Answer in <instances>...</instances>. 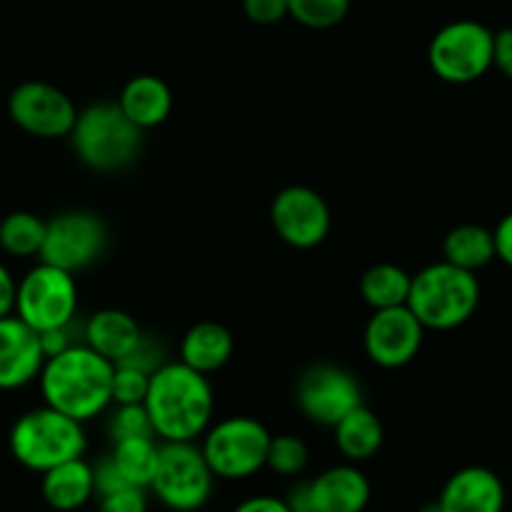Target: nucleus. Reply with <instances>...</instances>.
Segmentation results:
<instances>
[{
  "mask_svg": "<svg viewBox=\"0 0 512 512\" xmlns=\"http://www.w3.org/2000/svg\"><path fill=\"white\" fill-rule=\"evenodd\" d=\"M492 68L512 81V28H502L495 33V48H492Z\"/></svg>",
  "mask_w": 512,
  "mask_h": 512,
  "instance_id": "obj_33",
  "label": "nucleus"
},
{
  "mask_svg": "<svg viewBox=\"0 0 512 512\" xmlns=\"http://www.w3.org/2000/svg\"><path fill=\"white\" fill-rule=\"evenodd\" d=\"M244 13L256 26H274L289 16V0H244Z\"/></svg>",
  "mask_w": 512,
  "mask_h": 512,
  "instance_id": "obj_32",
  "label": "nucleus"
},
{
  "mask_svg": "<svg viewBox=\"0 0 512 512\" xmlns=\"http://www.w3.org/2000/svg\"><path fill=\"white\" fill-rule=\"evenodd\" d=\"M73 327V324H71ZM71 327H61V329H51V332H43L41 334V347L43 354L48 357H56V354L66 352L68 347H73V339H71Z\"/></svg>",
  "mask_w": 512,
  "mask_h": 512,
  "instance_id": "obj_37",
  "label": "nucleus"
},
{
  "mask_svg": "<svg viewBox=\"0 0 512 512\" xmlns=\"http://www.w3.org/2000/svg\"><path fill=\"white\" fill-rule=\"evenodd\" d=\"M334 430V445L347 462H367L379 452L384 442V427L367 405H357L342 417Z\"/></svg>",
  "mask_w": 512,
  "mask_h": 512,
  "instance_id": "obj_22",
  "label": "nucleus"
},
{
  "mask_svg": "<svg viewBox=\"0 0 512 512\" xmlns=\"http://www.w3.org/2000/svg\"><path fill=\"white\" fill-rule=\"evenodd\" d=\"M495 33L480 21H452L432 36L427 63L440 81L452 86L475 83L492 68Z\"/></svg>",
  "mask_w": 512,
  "mask_h": 512,
  "instance_id": "obj_8",
  "label": "nucleus"
},
{
  "mask_svg": "<svg viewBox=\"0 0 512 512\" xmlns=\"http://www.w3.org/2000/svg\"><path fill=\"white\" fill-rule=\"evenodd\" d=\"M78 161L91 171L113 174L134 164L144 146V131L123 116L116 101H98L78 111L71 131Z\"/></svg>",
  "mask_w": 512,
  "mask_h": 512,
  "instance_id": "obj_3",
  "label": "nucleus"
},
{
  "mask_svg": "<svg viewBox=\"0 0 512 512\" xmlns=\"http://www.w3.org/2000/svg\"><path fill=\"white\" fill-rule=\"evenodd\" d=\"M108 432L113 442L131 440V437H156L144 405H116V412L108 422Z\"/></svg>",
  "mask_w": 512,
  "mask_h": 512,
  "instance_id": "obj_30",
  "label": "nucleus"
},
{
  "mask_svg": "<svg viewBox=\"0 0 512 512\" xmlns=\"http://www.w3.org/2000/svg\"><path fill=\"white\" fill-rule=\"evenodd\" d=\"M272 435L256 417L234 415L211 422L201 437V452L219 480H246L267 467Z\"/></svg>",
  "mask_w": 512,
  "mask_h": 512,
  "instance_id": "obj_6",
  "label": "nucleus"
},
{
  "mask_svg": "<svg viewBox=\"0 0 512 512\" xmlns=\"http://www.w3.org/2000/svg\"><path fill=\"white\" fill-rule=\"evenodd\" d=\"M144 337V329L131 314L113 307L98 309L83 327V342L113 364H121L123 359L131 357Z\"/></svg>",
  "mask_w": 512,
  "mask_h": 512,
  "instance_id": "obj_18",
  "label": "nucleus"
},
{
  "mask_svg": "<svg viewBox=\"0 0 512 512\" xmlns=\"http://www.w3.org/2000/svg\"><path fill=\"white\" fill-rule=\"evenodd\" d=\"M43 500L58 512L81 510L93 495H96V477H93V465L83 457L68 460L53 470L43 472L41 482Z\"/></svg>",
  "mask_w": 512,
  "mask_h": 512,
  "instance_id": "obj_20",
  "label": "nucleus"
},
{
  "mask_svg": "<svg viewBox=\"0 0 512 512\" xmlns=\"http://www.w3.org/2000/svg\"><path fill=\"white\" fill-rule=\"evenodd\" d=\"M46 354L41 334L16 314L0 319V390H21L41 377Z\"/></svg>",
  "mask_w": 512,
  "mask_h": 512,
  "instance_id": "obj_15",
  "label": "nucleus"
},
{
  "mask_svg": "<svg viewBox=\"0 0 512 512\" xmlns=\"http://www.w3.org/2000/svg\"><path fill=\"white\" fill-rule=\"evenodd\" d=\"M8 445H11V455L23 467L43 475L63 462L83 457L88 440L83 422L43 405L23 412L13 422Z\"/></svg>",
  "mask_w": 512,
  "mask_h": 512,
  "instance_id": "obj_5",
  "label": "nucleus"
},
{
  "mask_svg": "<svg viewBox=\"0 0 512 512\" xmlns=\"http://www.w3.org/2000/svg\"><path fill=\"white\" fill-rule=\"evenodd\" d=\"M362 405V384L339 364H312L297 382V407L309 422L334 427Z\"/></svg>",
  "mask_w": 512,
  "mask_h": 512,
  "instance_id": "obj_12",
  "label": "nucleus"
},
{
  "mask_svg": "<svg viewBox=\"0 0 512 512\" xmlns=\"http://www.w3.org/2000/svg\"><path fill=\"white\" fill-rule=\"evenodd\" d=\"M108 244V229L93 211H63L46 224V241L41 262L53 264L63 272H83L103 256Z\"/></svg>",
  "mask_w": 512,
  "mask_h": 512,
  "instance_id": "obj_10",
  "label": "nucleus"
},
{
  "mask_svg": "<svg viewBox=\"0 0 512 512\" xmlns=\"http://www.w3.org/2000/svg\"><path fill=\"white\" fill-rule=\"evenodd\" d=\"M8 113L21 131L36 139H68L76 126L73 98L46 81H26L8 96Z\"/></svg>",
  "mask_w": 512,
  "mask_h": 512,
  "instance_id": "obj_11",
  "label": "nucleus"
},
{
  "mask_svg": "<svg viewBox=\"0 0 512 512\" xmlns=\"http://www.w3.org/2000/svg\"><path fill=\"white\" fill-rule=\"evenodd\" d=\"M312 512H364L372 497L367 475L354 462L334 465L307 482Z\"/></svg>",
  "mask_w": 512,
  "mask_h": 512,
  "instance_id": "obj_17",
  "label": "nucleus"
},
{
  "mask_svg": "<svg viewBox=\"0 0 512 512\" xmlns=\"http://www.w3.org/2000/svg\"><path fill=\"white\" fill-rule=\"evenodd\" d=\"M425 332L410 307L379 309L364 327V352L377 367L400 369L420 354Z\"/></svg>",
  "mask_w": 512,
  "mask_h": 512,
  "instance_id": "obj_14",
  "label": "nucleus"
},
{
  "mask_svg": "<svg viewBox=\"0 0 512 512\" xmlns=\"http://www.w3.org/2000/svg\"><path fill=\"white\" fill-rule=\"evenodd\" d=\"M113 372L116 364L76 342L43 364L38 377L43 405L86 425L113 405Z\"/></svg>",
  "mask_w": 512,
  "mask_h": 512,
  "instance_id": "obj_2",
  "label": "nucleus"
},
{
  "mask_svg": "<svg viewBox=\"0 0 512 512\" xmlns=\"http://www.w3.org/2000/svg\"><path fill=\"white\" fill-rule=\"evenodd\" d=\"M492 234H495L497 259L512 269V211L497 221V226L492 229Z\"/></svg>",
  "mask_w": 512,
  "mask_h": 512,
  "instance_id": "obj_35",
  "label": "nucleus"
},
{
  "mask_svg": "<svg viewBox=\"0 0 512 512\" xmlns=\"http://www.w3.org/2000/svg\"><path fill=\"white\" fill-rule=\"evenodd\" d=\"M442 254H445V262L452 264V267L477 274L492 259H497L495 234L487 226L460 224L447 231L445 241H442Z\"/></svg>",
  "mask_w": 512,
  "mask_h": 512,
  "instance_id": "obj_23",
  "label": "nucleus"
},
{
  "mask_svg": "<svg viewBox=\"0 0 512 512\" xmlns=\"http://www.w3.org/2000/svg\"><path fill=\"white\" fill-rule=\"evenodd\" d=\"M78 312L76 274L63 272L53 264H36L18 282L16 317L38 334L71 327Z\"/></svg>",
  "mask_w": 512,
  "mask_h": 512,
  "instance_id": "obj_9",
  "label": "nucleus"
},
{
  "mask_svg": "<svg viewBox=\"0 0 512 512\" xmlns=\"http://www.w3.org/2000/svg\"><path fill=\"white\" fill-rule=\"evenodd\" d=\"M437 502L442 512H502L505 485L490 467L470 465L450 475Z\"/></svg>",
  "mask_w": 512,
  "mask_h": 512,
  "instance_id": "obj_16",
  "label": "nucleus"
},
{
  "mask_svg": "<svg viewBox=\"0 0 512 512\" xmlns=\"http://www.w3.org/2000/svg\"><path fill=\"white\" fill-rule=\"evenodd\" d=\"M231 512H292L287 500L274 495H254L241 500Z\"/></svg>",
  "mask_w": 512,
  "mask_h": 512,
  "instance_id": "obj_34",
  "label": "nucleus"
},
{
  "mask_svg": "<svg viewBox=\"0 0 512 512\" xmlns=\"http://www.w3.org/2000/svg\"><path fill=\"white\" fill-rule=\"evenodd\" d=\"M46 224L41 216L31 211H13L0 221V249L16 259L41 256L46 241Z\"/></svg>",
  "mask_w": 512,
  "mask_h": 512,
  "instance_id": "obj_26",
  "label": "nucleus"
},
{
  "mask_svg": "<svg viewBox=\"0 0 512 512\" xmlns=\"http://www.w3.org/2000/svg\"><path fill=\"white\" fill-rule=\"evenodd\" d=\"M234 357V337L219 322H199L184 334L179 347V362L201 374L219 372Z\"/></svg>",
  "mask_w": 512,
  "mask_h": 512,
  "instance_id": "obj_21",
  "label": "nucleus"
},
{
  "mask_svg": "<svg viewBox=\"0 0 512 512\" xmlns=\"http://www.w3.org/2000/svg\"><path fill=\"white\" fill-rule=\"evenodd\" d=\"M216 475L196 442H161L159 467L149 490L174 512H196L211 500Z\"/></svg>",
  "mask_w": 512,
  "mask_h": 512,
  "instance_id": "obj_7",
  "label": "nucleus"
},
{
  "mask_svg": "<svg viewBox=\"0 0 512 512\" xmlns=\"http://www.w3.org/2000/svg\"><path fill=\"white\" fill-rule=\"evenodd\" d=\"M16 292V277H13L11 269H8L6 264L0 262V319L11 317V314L16 312Z\"/></svg>",
  "mask_w": 512,
  "mask_h": 512,
  "instance_id": "obj_36",
  "label": "nucleus"
},
{
  "mask_svg": "<svg viewBox=\"0 0 512 512\" xmlns=\"http://www.w3.org/2000/svg\"><path fill=\"white\" fill-rule=\"evenodd\" d=\"M480 304L477 274L452 267L445 259L420 269L412 277L407 307L432 332H450L462 327Z\"/></svg>",
  "mask_w": 512,
  "mask_h": 512,
  "instance_id": "obj_4",
  "label": "nucleus"
},
{
  "mask_svg": "<svg viewBox=\"0 0 512 512\" xmlns=\"http://www.w3.org/2000/svg\"><path fill=\"white\" fill-rule=\"evenodd\" d=\"M144 407L161 442H196L214 422L216 395L206 374L164 362L151 374Z\"/></svg>",
  "mask_w": 512,
  "mask_h": 512,
  "instance_id": "obj_1",
  "label": "nucleus"
},
{
  "mask_svg": "<svg viewBox=\"0 0 512 512\" xmlns=\"http://www.w3.org/2000/svg\"><path fill=\"white\" fill-rule=\"evenodd\" d=\"M309 447L297 435H277L272 437L267 455V467L282 477H297L307 470Z\"/></svg>",
  "mask_w": 512,
  "mask_h": 512,
  "instance_id": "obj_28",
  "label": "nucleus"
},
{
  "mask_svg": "<svg viewBox=\"0 0 512 512\" xmlns=\"http://www.w3.org/2000/svg\"><path fill=\"white\" fill-rule=\"evenodd\" d=\"M118 108L123 111V116L134 123L141 131H149V128L161 126L166 118L174 111V93H171L169 83L159 76H134L131 81H126V86L121 88L116 98Z\"/></svg>",
  "mask_w": 512,
  "mask_h": 512,
  "instance_id": "obj_19",
  "label": "nucleus"
},
{
  "mask_svg": "<svg viewBox=\"0 0 512 512\" xmlns=\"http://www.w3.org/2000/svg\"><path fill=\"white\" fill-rule=\"evenodd\" d=\"M159 450L161 445L156 442V437H131V440L113 442L108 457L128 485L149 490L156 467H159Z\"/></svg>",
  "mask_w": 512,
  "mask_h": 512,
  "instance_id": "obj_25",
  "label": "nucleus"
},
{
  "mask_svg": "<svg viewBox=\"0 0 512 512\" xmlns=\"http://www.w3.org/2000/svg\"><path fill=\"white\" fill-rule=\"evenodd\" d=\"M151 372L131 364H116L113 372V405H144L149 395Z\"/></svg>",
  "mask_w": 512,
  "mask_h": 512,
  "instance_id": "obj_29",
  "label": "nucleus"
},
{
  "mask_svg": "<svg viewBox=\"0 0 512 512\" xmlns=\"http://www.w3.org/2000/svg\"><path fill=\"white\" fill-rule=\"evenodd\" d=\"M420 512H442L440 510V502H430V505H425V507H422V510Z\"/></svg>",
  "mask_w": 512,
  "mask_h": 512,
  "instance_id": "obj_38",
  "label": "nucleus"
},
{
  "mask_svg": "<svg viewBox=\"0 0 512 512\" xmlns=\"http://www.w3.org/2000/svg\"><path fill=\"white\" fill-rule=\"evenodd\" d=\"M149 497L144 487H121L116 492L98 497V512H146Z\"/></svg>",
  "mask_w": 512,
  "mask_h": 512,
  "instance_id": "obj_31",
  "label": "nucleus"
},
{
  "mask_svg": "<svg viewBox=\"0 0 512 512\" xmlns=\"http://www.w3.org/2000/svg\"><path fill=\"white\" fill-rule=\"evenodd\" d=\"M274 231L292 249H314L332 229V211L324 196L309 186H287L279 191L269 209Z\"/></svg>",
  "mask_w": 512,
  "mask_h": 512,
  "instance_id": "obj_13",
  "label": "nucleus"
},
{
  "mask_svg": "<svg viewBox=\"0 0 512 512\" xmlns=\"http://www.w3.org/2000/svg\"><path fill=\"white\" fill-rule=\"evenodd\" d=\"M412 277L402 267L390 262L372 264L359 279V294L364 302L379 312V309L405 307L410 299Z\"/></svg>",
  "mask_w": 512,
  "mask_h": 512,
  "instance_id": "obj_24",
  "label": "nucleus"
},
{
  "mask_svg": "<svg viewBox=\"0 0 512 512\" xmlns=\"http://www.w3.org/2000/svg\"><path fill=\"white\" fill-rule=\"evenodd\" d=\"M352 0H289V18L312 31H327L347 18Z\"/></svg>",
  "mask_w": 512,
  "mask_h": 512,
  "instance_id": "obj_27",
  "label": "nucleus"
}]
</instances>
